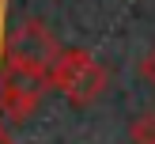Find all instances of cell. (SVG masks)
Masks as SVG:
<instances>
[{"label":"cell","instance_id":"1","mask_svg":"<svg viewBox=\"0 0 155 144\" xmlns=\"http://www.w3.org/2000/svg\"><path fill=\"white\" fill-rule=\"evenodd\" d=\"M106 80H110V72L91 49H61L53 65L45 68V83L57 87L76 106H91L106 91Z\"/></svg>","mask_w":155,"mask_h":144},{"label":"cell","instance_id":"2","mask_svg":"<svg viewBox=\"0 0 155 144\" xmlns=\"http://www.w3.org/2000/svg\"><path fill=\"white\" fill-rule=\"evenodd\" d=\"M61 53L57 38L49 34V27H42L38 19H23L8 38H0V65L8 61V68H30V72H45L53 65V57Z\"/></svg>","mask_w":155,"mask_h":144},{"label":"cell","instance_id":"3","mask_svg":"<svg viewBox=\"0 0 155 144\" xmlns=\"http://www.w3.org/2000/svg\"><path fill=\"white\" fill-rule=\"evenodd\" d=\"M49 91L45 72H30V68H4L0 76V110L8 121H27L30 110L42 102Z\"/></svg>","mask_w":155,"mask_h":144},{"label":"cell","instance_id":"4","mask_svg":"<svg viewBox=\"0 0 155 144\" xmlns=\"http://www.w3.org/2000/svg\"><path fill=\"white\" fill-rule=\"evenodd\" d=\"M129 144H155V110L140 114L129 125Z\"/></svg>","mask_w":155,"mask_h":144},{"label":"cell","instance_id":"5","mask_svg":"<svg viewBox=\"0 0 155 144\" xmlns=\"http://www.w3.org/2000/svg\"><path fill=\"white\" fill-rule=\"evenodd\" d=\"M140 76H144V80H148L151 87H155V45L148 49V57L140 61Z\"/></svg>","mask_w":155,"mask_h":144},{"label":"cell","instance_id":"6","mask_svg":"<svg viewBox=\"0 0 155 144\" xmlns=\"http://www.w3.org/2000/svg\"><path fill=\"white\" fill-rule=\"evenodd\" d=\"M4 8H8V0H0V27H4Z\"/></svg>","mask_w":155,"mask_h":144},{"label":"cell","instance_id":"7","mask_svg":"<svg viewBox=\"0 0 155 144\" xmlns=\"http://www.w3.org/2000/svg\"><path fill=\"white\" fill-rule=\"evenodd\" d=\"M0 144H12V140H8V136H4V133H0Z\"/></svg>","mask_w":155,"mask_h":144},{"label":"cell","instance_id":"8","mask_svg":"<svg viewBox=\"0 0 155 144\" xmlns=\"http://www.w3.org/2000/svg\"><path fill=\"white\" fill-rule=\"evenodd\" d=\"M0 38H4V27H0Z\"/></svg>","mask_w":155,"mask_h":144}]
</instances>
